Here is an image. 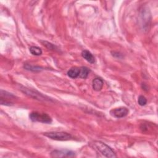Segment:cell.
<instances>
[{
	"mask_svg": "<svg viewBox=\"0 0 158 158\" xmlns=\"http://www.w3.org/2000/svg\"><path fill=\"white\" fill-rule=\"evenodd\" d=\"M29 117L33 122H39L44 123H51L52 122V118L46 113L32 112L30 113Z\"/></svg>",
	"mask_w": 158,
	"mask_h": 158,
	"instance_id": "obj_2",
	"label": "cell"
},
{
	"mask_svg": "<svg viewBox=\"0 0 158 158\" xmlns=\"http://www.w3.org/2000/svg\"><path fill=\"white\" fill-rule=\"evenodd\" d=\"M93 147L100 153H101L103 156L107 157H116L117 156L115 152L107 144L105 143L95 141L92 143Z\"/></svg>",
	"mask_w": 158,
	"mask_h": 158,
	"instance_id": "obj_1",
	"label": "cell"
},
{
	"mask_svg": "<svg viewBox=\"0 0 158 158\" xmlns=\"http://www.w3.org/2000/svg\"><path fill=\"white\" fill-rule=\"evenodd\" d=\"M80 73V68L72 67L67 72V75L72 78H76L78 77Z\"/></svg>",
	"mask_w": 158,
	"mask_h": 158,
	"instance_id": "obj_9",
	"label": "cell"
},
{
	"mask_svg": "<svg viewBox=\"0 0 158 158\" xmlns=\"http://www.w3.org/2000/svg\"><path fill=\"white\" fill-rule=\"evenodd\" d=\"M51 156L52 157H71L75 156V152L67 149L54 150L51 152Z\"/></svg>",
	"mask_w": 158,
	"mask_h": 158,
	"instance_id": "obj_5",
	"label": "cell"
},
{
	"mask_svg": "<svg viewBox=\"0 0 158 158\" xmlns=\"http://www.w3.org/2000/svg\"><path fill=\"white\" fill-rule=\"evenodd\" d=\"M24 67L28 70H31V71H34V72H39L41 71L42 70V69L40 67H34V66H31L30 65L28 64H26L25 65H24Z\"/></svg>",
	"mask_w": 158,
	"mask_h": 158,
	"instance_id": "obj_13",
	"label": "cell"
},
{
	"mask_svg": "<svg viewBox=\"0 0 158 158\" xmlns=\"http://www.w3.org/2000/svg\"><path fill=\"white\" fill-rule=\"evenodd\" d=\"M103 80L101 78H95L93 80V88L94 90L99 91H101V89L102 88L103 86Z\"/></svg>",
	"mask_w": 158,
	"mask_h": 158,
	"instance_id": "obj_7",
	"label": "cell"
},
{
	"mask_svg": "<svg viewBox=\"0 0 158 158\" xmlns=\"http://www.w3.org/2000/svg\"><path fill=\"white\" fill-rule=\"evenodd\" d=\"M129 110L125 107H120L112 109L110 111V114L112 116L116 118H122L127 115Z\"/></svg>",
	"mask_w": 158,
	"mask_h": 158,
	"instance_id": "obj_6",
	"label": "cell"
},
{
	"mask_svg": "<svg viewBox=\"0 0 158 158\" xmlns=\"http://www.w3.org/2000/svg\"><path fill=\"white\" fill-rule=\"evenodd\" d=\"M81 56L88 62L93 64L95 62V59L93 55L87 50H83L81 52Z\"/></svg>",
	"mask_w": 158,
	"mask_h": 158,
	"instance_id": "obj_8",
	"label": "cell"
},
{
	"mask_svg": "<svg viewBox=\"0 0 158 158\" xmlns=\"http://www.w3.org/2000/svg\"><path fill=\"white\" fill-rule=\"evenodd\" d=\"M138 104L139 105L141 106H145L147 103V99H146V98L143 96H139V98H138Z\"/></svg>",
	"mask_w": 158,
	"mask_h": 158,
	"instance_id": "obj_14",
	"label": "cell"
},
{
	"mask_svg": "<svg viewBox=\"0 0 158 158\" xmlns=\"http://www.w3.org/2000/svg\"><path fill=\"white\" fill-rule=\"evenodd\" d=\"M89 72V70L86 67H81L80 68V73L78 77L81 78H86Z\"/></svg>",
	"mask_w": 158,
	"mask_h": 158,
	"instance_id": "obj_10",
	"label": "cell"
},
{
	"mask_svg": "<svg viewBox=\"0 0 158 158\" xmlns=\"http://www.w3.org/2000/svg\"><path fill=\"white\" fill-rule=\"evenodd\" d=\"M15 98V96L11 93H7V91L1 90L0 94V99L1 104L4 105L11 106L14 104L12 99Z\"/></svg>",
	"mask_w": 158,
	"mask_h": 158,
	"instance_id": "obj_4",
	"label": "cell"
},
{
	"mask_svg": "<svg viewBox=\"0 0 158 158\" xmlns=\"http://www.w3.org/2000/svg\"><path fill=\"white\" fill-rule=\"evenodd\" d=\"M30 51L34 56H40L42 54L41 49L37 46H31L30 48Z\"/></svg>",
	"mask_w": 158,
	"mask_h": 158,
	"instance_id": "obj_11",
	"label": "cell"
},
{
	"mask_svg": "<svg viewBox=\"0 0 158 158\" xmlns=\"http://www.w3.org/2000/svg\"><path fill=\"white\" fill-rule=\"evenodd\" d=\"M44 135L52 139L57 141H67L72 138L70 134L64 131H54L44 133Z\"/></svg>",
	"mask_w": 158,
	"mask_h": 158,
	"instance_id": "obj_3",
	"label": "cell"
},
{
	"mask_svg": "<svg viewBox=\"0 0 158 158\" xmlns=\"http://www.w3.org/2000/svg\"><path fill=\"white\" fill-rule=\"evenodd\" d=\"M41 42L43 43V44L44 46H45L49 49H51V50H57V48L56 46H55L54 44H53L49 42H48L46 41H41Z\"/></svg>",
	"mask_w": 158,
	"mask_h": 158,
	"instance_id": "obj_12",
	"label": "cell"
}]
</instances>
